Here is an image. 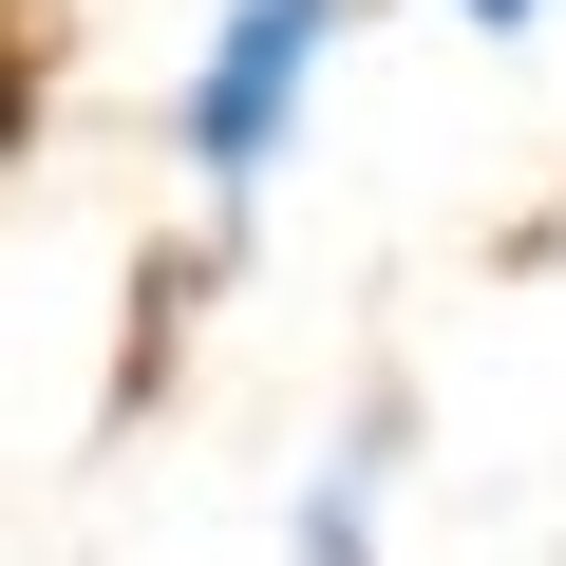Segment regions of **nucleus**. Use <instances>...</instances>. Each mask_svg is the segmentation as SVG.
<instances>
[{
	"instance_id": "nucleus-4",
	"label": "nucleus",
	"mask_w": 566,
	"mask_h": 566,
	"mask_svg": "<svg viewBox=\"0 0 566 566\" xmlns=\"http://www.w3.org/2000/svg\"><path fill=\"white\" fill-rule=\"evenodd\" d=\"M434 20H472V39H547L566 0H434Z\"/></svg>"
},
{
	"instance_id": "nucleus-3",
	"label": "nucleus",
	"mask_w": 566,
	"mask_h": 566,
	"mask_svg": "<svg viewBox=\"0 0 566 566\" xmlns=\"http://www.w3.org/2000/svg\"><path fill=\"white\" fill-rule=\"evenodd\" d=\"M39 114H57V0H0V170L39 151Z\"/></svg>"
},
{
	"instance_id": "nucleus-1",
	"label": "nucleus",
	"mask_w": 566,
	"mask_h": 566,
	"mask_svg": "<svg viewBox=\"0 0 566 566\" xmlns=\"http://www.w3.org/2000/svg\"><path fill=\"white\" fill-rule=\"evenodd\" d=\"M378 20V0H208V39H189V76H170V170H189V264H227L245 227H264V189L303 170V133H322V76H340V39Z\"/></svg>"
},
{
	"instance_id": "nucleus-2",
	"label": "nucleus",
	"mask_w": 566,
	"mask_h": 566,
	"mask_svg": "<svg viewBox=\"0 0 566 566\" xmlns=\"http://www.w3.org/2000/svg\"><path fill=\"white\" fill-rule=\"evenodd\" d=\"M397 491H416V378H359L283 491V566H397Z\"/></svg>"
}]
</instances>
